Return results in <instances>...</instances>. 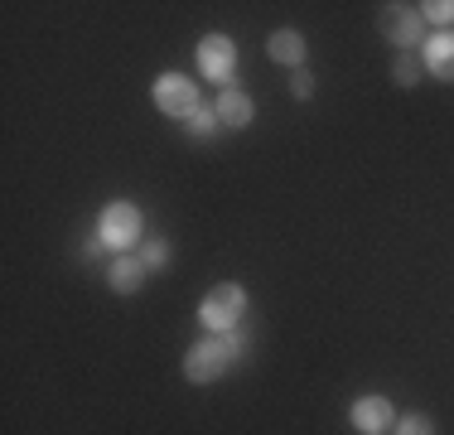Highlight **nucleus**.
I'll list each match as a JSON object with an SVG mask.
<instances>
[{
    "label": "nucleus",
    "instance_id": "1",
    "mask_svg": "<svg viewBox=\"0 0 454 435\" xmlns=\"http://www.w3.org/2000/svg\"><path fill=\"white\" fill-rule=\"evenodd\" d=\"M247 348V334L242 329H232V334H203L199 344H189L184 348V383H193V387H208V383H218V377L227 373V368L237 363V353Z\"/></svg>",
    "mask_w": 454,
    "mask_h": 435
},
{
    "label": "nucleus",
    "instance_id": "2",
    "mask_svg": "<svg viewBox=\"0 0 454 435\" xmlns=\"http://www.w3.org/2000/svg\"><path fill=\"white\" fill-rule=\"evenodd\" d=\"M242 314H247V290L237 286V281H218V286L199 300V324L208 334H232L237 324H242Z\"/></svg>",
    "mask_w": 454,
    "mask_h": 435
},
{
    "label": "nucleus",
    "instance_id": "3",
    "mask_svg": "<svg viewBox=\"0 0 454 435\" xmlns=\"http://www.w3.org/2000/svg\"><path fill=\"white\" fill-rule=\"evenodd\" d=\"M140 227H145V218H140V209L131 199H116L106 203L102 218H97V242L106 247V252H131V247L140 242Z\"/></svg>",
    "mask_w": 454,
    "mask_h": 435
},
{
    "label": "nucleus",
    "instance_id": "4",
    "mask_svg": "<svg viewBox=\"0 0 454 435\" xmlns=\"http://www.w3.org/2000/svg\"><path fill=\"white\" fill-rule=\"evenodd\" d=\"M377 35L392 44L396 53H416L420 39H426V15H420V5H402V0H392V5L377 10Z\"/></svg>",
    "mask_w": 454,
    "mask_h": 435
},
{
    "label": "nucleus",
    "instance_id": "5",
    "mask_svg": "<svg viewBox=\"0 0 454 435\" xmlns=\"http://www.w3.org/2000/svg\"><path fill=\"white\" fill-rule=\"evenodd\" d=\"M150 97H155V107L165 116H175V122H189V116L203 107L199 87H193V78H184V73H160L155 87H150Z\"/></svg>",
    "mask_w": 454,
    "mask_h": 435
},
{
    "label": "nucleus",
    "instance_id": "6",
    "mask_svg": "<svg viewBox=\"0 0 454 435\" xmlns=\"http://www.w3.org/2000/svg\"><path fill=\"white\" fill-rule=\"evenodd\" d=\"M193 53H199V73L208 83H218V92H223V87H232V73H237V44H232V35H203Z\"/></svg>",
    "mask_w": 454,
    "mask_h": 435
},
{
    "label": "nucleus",
    "instance_id": "7",
    "mask_svg": "<svg viewBox=\"0 0 454 435\" xmlns=\"http://www.w3.org/2000/svg\"><path fill=\"white\" fill-rule=\"evenodd\" d=\"M348 421H353L358 435H387L396 426V407L387 397H377V392H367V397H358L348 407Z\"/></svg>",
    "mask_w": 454,
    "mask_h": 435
},
{
    "label": "nucleus",
    "instance_id": "8",
    "mask_svg": "<svg viewBox=\"0 0 454 435\" xmlns=\"http://www.w3.org/2000/svg\"><path fill=\"white\" fill-rule=\"evenodd\" d=\"M420 63H426L430 78L454 83V29H435L426 39V49H420Z\"/></svg>",
    "mask_w": 454,
    "mask_h": 435
},
{
    "label": "nucleus",
    "instance_id": "9",
    "mask_svg": "<svg viewBox=\"0 0 454 435\" xmlns=\"http://www.w3.org/2000/svg\"><path fill=\"white\" fill-rule=\"evenodd\" d=\"M145 281H150V271H145V261H140L136 252L112 257V266H106V286H112L116 296H136Z\"/></svg>",
    "mask_w": 454,
    "mask_h": 435
},
{
    "label": "nucleus",
    "instance_id": "10",
    "mask_svg": "<svg viewBox=\"0 0 454 435\" xmlns=\"http://www.w3.org/2000/svg\"><path fill=\"white\" fill-rule=\"evenodd\" d=\"M213 107H218L223 130H247V126H252V116H256V102L242 92V87H223Z\"/></svg>",
    "mask_w": 454,
    "mask_h": 435
},
{
    "label": "nucleus",
    "instance_id": "11",
    "mask_svg": "<svg viewBox=\"0 0 454 435\" xmlns=\"http://www.w3.org/2000/svg\"><path fill=\"white\" fill-rule=\"evenodd\" d=\"M266 53H271V59L280 63V68H305V35H300V29H276L271 39H266Z\"/></svg>",
    "mask_w": 454,
    "mask_h": 435
},
{
    "label": "nucleus",
    "instance_id": "12",
    "mask_svg": "<svg viewBox=\"0 0 454 435\" xmlns=\"http://www.w3.org/2000/svg\"><path fill=\"white\" fill-rule=\"evenodd\" d=\"M184 130H189L193 140H208V136H218V130H223V122H218V107H213V102H203L199 112H193L189 122H184Z\"/></svg>",
    "mask_w": 454,
    "mask_h": 435
},
{
    "label": "nucleus",
    "instance_id": "13",
    "mask_svg": "<svg viewBox=\"0 0 454 435\" xmlns=\"http://www.w3.org/2000/svg\"><path fill=\"white\" fill-rule=\"evenodd\" d=\"M420 73H426V63L416 59V53H396V63H392V78H396V87H416L420 83Z\"/></svg>",
    "mask_w": 454,
    "mask_h": 435
},
{
    "label": "nucleus",
    "instance_id": "14",
    "mask_svg": "<svg viewBox=\"0 0 454 435\" xmlns=\"http://www.w3.org/2000/svg\"><path fill=\"white\" fill-rule=\"evenodd\" d=\"M396 435H435V421L426 416V411H406V416H396Z\"/></svg>",
    "mask_w": 454,
    "mask_h": 435
},
{
    "label": "nucleus",
    "instance_id": "15",
    "mask_svg": "<svg viewBox=\"0 0 454 435\" xmlns=\"http://www.w3.org/2000/svg\"><path fill=\"white\" fill-rule=\"evenodd\" d=\"M420 15H426L430 25H440V29H454V0H426Z\"/></svg>",
    "mask_w": 454,
    "mask_h": 435
},
{
    "label": "nucleus",
    "instance_id": "16",
    "mask_svg": "<svg viewBox=\"0 0 454 435\" xmlns=\"http://www.w3.org/2000/svg\"><path fill=\"white\" fill-rule=\"evenodd\" d=\"M140 261H145V271H150V276H155V271H165V266H169V242H160V237H155V242H145V252H140Z\"/></svg>",
    "mask_w": 454,
    "mask_h": 435
},
{
    "label": "nucleus",
    "instance_id": "17",
    "mask_svg": "<svg viewBox=\"0 0 454 435\" xmlns=\"http://www.w3.org/2000/svg\"><path fill=\"white\" fill-rule=\"evenodd\" d=\"M290 97H295V102H309V97H315V73H309V68L290 73Z\"/></svg>",
    "mask_w": 454,
    "mask_h": 435
}]
</instances>
